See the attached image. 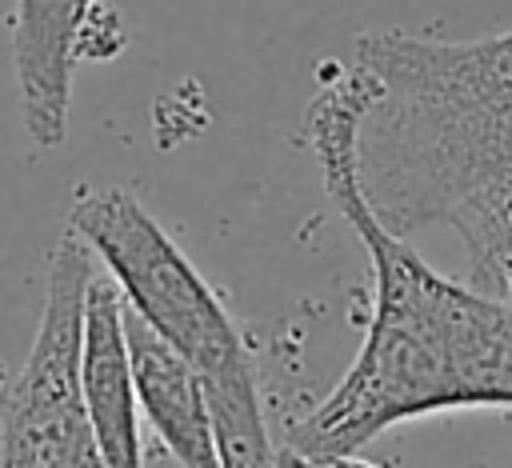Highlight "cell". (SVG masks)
I'll return each mask as SVG.
<instances>
[{
  "label": "cell",
  "mask_w": 512,
  "mask_h": 468,
  "mask_svg": "<svg viewBox=\"0 0 512 468\" xmlns=\"http://www.w3.org/2000/svg\"><path fill=\"white\" fill-rule=\"evenodd\" d=\"M124 340H128L136 408L152 424L156 440L168 448V456L180 468H220L200 372L128 304H124Z\"/></svg>",
  "instance_id": "7"
},
{
  "label": "cell",
  "mask_w": 512,
  "mask_h": 468,
  "mask_svg": "<svg viewBox=\"0 0 512 468\" xmlns=\"http://www.w3.org/2000/svg\"><path fill=\"white\" fill-rule=\"evenodd\" d=\"M92 272L88 244L64 232L32 348L0 400V468H108L80 392V320Z\"/></svg>",
  "instance_id": "4"
},
{
  "label": "cell",
  "mask_w": 512,
  "mask_h": 468,
  "mask_svg": "<svg viewBox=\"0 0 512 468\" xmlns=\"http://www.w3.org/2000/svg\"><path fill=\"white\" fill-rule=\"evenodd\" d=\"M376 80L356 132L368 208L400 236L512 184V28L476 40L364 32Z\"/></svg>",
  "instance_id": "2"
},
{
  "label": "cell",
  "mask_w": 512,
  "mask_h": 468,
  "mask_svg": "<svg viewBox=\"0 0 512 468\" xmlns=\"http://www.w3.org/2000/svg\"><path fill=\"white\" fill-rule=\"evenodd\" d=\"M80 392L108 468H144L140 408L132 388L128 340H124V296L116 280L92 272L84 288L80 320Z\"/></svg>",
  "instance_id": "5"
},
{
  "label": "cell",
  "mask_w": 512,
  "mask_h": 468,
  "mask_svg": "<svg viewBox=\"0 0 512 468\" xmlns=\"http://www.w3.org/2000/svg\"><path fill=\"white\" fill-rule=\"evenodd\" d=\"M68 232L100 256L124 304L200 372L220 468H276L256 356L220 292L200 276L172 232L128 188L80 192L68 208Z\"/></svg>",
  "instance_id": "3"
},
{
  "label": "cell",
  "mask_w": 512,
  "mask_h": 468,
  "mask_svg": "<svg viewBox=\"0 0 512 468\" xmlns=\"http://www.w3.org/2000/svg\"><path fill=\"white\" fill-rule=\"evenodd\" d=\"M276 468H384V464L364 456L360 448H352V452H300V448L280 444Z\"/></svg>",
  "instance_id": "9"
},
{
  "label": "cell",
  "mask_w": 512,
  "mask_h": 468,
  "mask_svg": "<svg viewBox=\"0 0 512 468\" xmlns=\"http://www.w3.org/2000/svg\"><path fill=\"white\" fill-rule=\"evenodd\" d=\"M464 256H468V284L512 304V212L496 192H484L468 204H460L444 220Z\"/></svg>",
  "instance_id": "8"
},
{
  "label": "cell",
  "mask_w": 512,
  "mask_h": 468,
  "mask_svg": "<svg viewBox=\"0 0 512 468\" xmlns=\"http://www.w3.org/2000/svg\"><path fill=\"white\" fill-rule=\"evenodd\" d=\"M372 88L376 80L364 64H336L300 124L324 192L372 268V312L348 372L284 436L300 452H352L396 424L436 412L512 408V304L436 272L364 200L356 132Z\"/></svg>",
  "instance_id": "1"
},
{
  "label": "cell",
  "mask_w": 512,
  "mask_h": 468,
  "mask_svg": "<svg viewBox=\"0 0 512 468\" xmlns=\"http://www.w3.org/2000/svg\"><path fill=\"white\" fill-rule=\"evenodd\" d=\"M96 0H16L12 4V72L20 124L36 148L68 140V104L76 72V36Z\"/></svg>",
  "instance_id": "6"
},
{
  "label": "cell",
  "mask_w": 512,
  "mask_h": 468,
  "mask_svg": "<svg viewBox=\"0 0 512 468\" xmlns=\"http://www.w3.org/2000/svg\"><path fill=\"white\" fill-rule=\"evenodd\" d=\"M496 196H500V200H504V208H508V212H512V184H508V188H500V192H496Z\"/></svg>",
  "instance_id": "10"
}]
</instances>
